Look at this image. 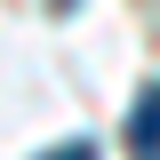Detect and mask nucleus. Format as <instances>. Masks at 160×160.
Instances as JSON below:
<instances>
[{"label":"nucleus","mask_w":160,"mask_h":160,"mask_svg":"<svg viewBox=\"0 0 160 160\" xmlns=\"http://www.w3.org/2000/svg\"><path fill=\"white\" fill-rule=\"evenodd\" d=\"M128 152H160V80L136 96V112H128Z\"/></svg>","instance_id":"f257e3e1"}]
</instances>
